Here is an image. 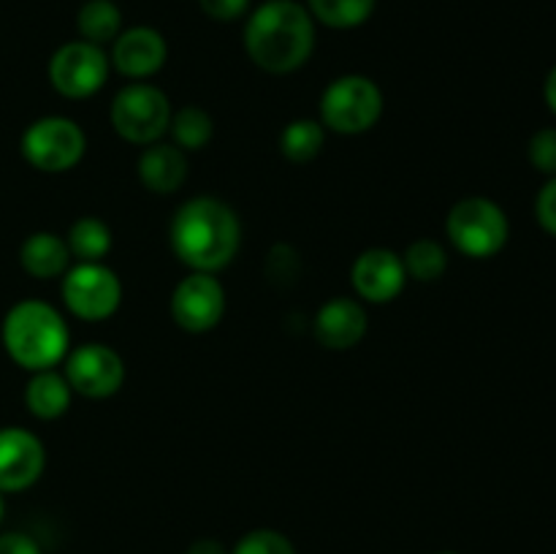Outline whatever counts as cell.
Returning <instances> with one entry per match:
<instances>
[{"mask_svg":"<svg viewBox=\"0 0 556 554\" xmlns=\"http://www.w3.org/2000/svg\"><path fill=\"white\" fill-rule=\"evenodd\" d=\"M168 244L190 272L217 275L242 248V223L233 206L215 196L188 199L168 223Z\"/></svg>","mask_w":556,"mask_h":554,"instance_id":"obj_1","label":"cell"},{"mask_svg":"<svg viewBox=\"0 0 556 554\" xmlns=\"http://www.w3.org/2000/svg\"><path fill=\"white\" fill-rule=\"evenodd\" d=\"M244 49L266 74H293L313 58V14L296 0H266L248 16Z\"/></svg>","mask_w":556,"mask_h":554,"instance_id":"obj_2","label":"cell"},{"mask_svg":"<svg viewBox=\"0 0 556 554\" xmlns=\"http://www.w3.org/2000/svg\"><path fill=\"white\" fill-rule=\"evenodd\" d=\"M3 348L22 369H52L71 351V329L63 313L43 299H22L5 313Z\"/></svg>","mask_w":556,"mask_h":554,"instance_id":"obj_3","label":"cell"},{"mask_svg":"<svg viewBox=\"0 0 556 554\" xmlns=\"http://www.w3.org/2000/svg\"><path fill=\"white\" fill-rule=\"evenodd\" d=\"M445 237L467 259H492L508 244L510 223L503 206L483 196L456 201L445 217Z\"/></svg>","mask_w":556,"mask_h":554,"instance_id":"obj_4","label":"cell"},{"mask_svg":"<svg viewBox=\"0 0 556 554\" xmlns=\"http://www.w3.org/2000/svg\"><path fill=\"white\" fill-rule=\"evenodd\" d=\"M383 90L364 74H345L329 81L320 96L318 112L326 130L342 136L367 134L383 117Z\"/></svg>","mask_w":556,"mask_h":554,"instance_id":"obj_5","label":"cell"},{"mask_svg":"<svg viewBox=\"0 0 556 554\" xmlns=\"http://www.w3.org/2000/svg\"><path fill=\"white\" fill-rule=\"evenodd\" d=\"M172 114L174 109L168 96L150 81L125 85L109 106V119L119 139L139 147L163 141L172 125Z\"/></svg>","mask_w":556,"mask_h":554,"instance_id":"obj_6","label":"cell"},{"mask_svg":"<svg viewBox=\"0 0 556 554\" xmlns=\"http://www.w3.org/2000/svg\"><path fill=\"white\" fill-rule=\"evenodd\" d=\"M20 150L36 172L63 174L85 158L87 136L76 119L47 114L27 125L20 139Z\"/></svg>","mask_w":556,"mask_h":554,"instance_id":"obj_7","label":"cell"},{"mask_svg":"<svg viewBox=\"0 0 556 554\" xmlns=\"http://www.w3.org/2000/svg\"><path fill=\"white\" fill-rule=\"evenodd\" d=\"M60 280H63L60 293H63L65 310L87 324L112 318L123 304V282H119L117 272L103 261L68 266Z\"/></svg>","mask_w":556,"mask_h":554,"instance_id":"obj_8","label":"cell"},{"mask_svg":"<svg viewBox=\"0 0 556 554\" xmlns=\"http://www.w3.org/2000/svg\"><path fill=\"white\" fill-rule=\"evenodd\" d=\"M109 54L103 47L87 43L81 38L63 43L49 60V81L54 90L71 101L90 98L106 85L109 79Z\"/></svg>","mask_w":556,"mask_h":554,"instance_id":"obj_9","label":"cell"},{"mask_svg":"<svg viewBox=\"0 0 556 554\" xmlns=\"http://www.w3.org/2000/svg\"><path fill=\"white\" fill-rule=\"evenodd\" d=\"M168 313L179 329L190 335L212 331L226 315V288L210 272H188V277L174 286L168 299Z\"/></svg>","mask_w":556,"mask_h":554,"instance_id":"obj_10","label":"cell"},{"mask_svg":"<svg viewBox=\"0 0 556 554\" xmlns=\"http://www.w3.org/2000/svg\"><path fill=\"white\" fill-rule=\"evenodd\" d=\"M63 375L74 394L87 396V400H106L123 389L125 362L112 345L85 342L79 348H71L68 356L63 358Z\"/></svg>","mask_w":556,"mask_h":554,"instance_id":"obj_11","label":"cell"},{"mask_svg":"<svg viewBox=\"0 0 556 554\" xmlns=\"http://www.w3.org/2000/svg\"><path fill=\"white\" fill-rule=\"evenodd\" d=\"M47 451L41 438L25 427H0V492H25L41 478Z\"/></svg>","mask_w":556,"mask_h":554,"instance_id":"obj_12","label":"cell"},{"mask_svg":"<svg viewBox=\"0 0 556 554\" xmlns=\"http://www.w3.org/2000/svg\"><path fill=\"white\" fill-rule=\"evenodd\" d=\"M351 282L356 299L367 304L394 302L407 286L402 255L391 248H369L356 255L351 266Z\"/></svg>","mask_w":556,"mask_h":554,"instance_id":"obj_13","label":"cell"},{"mask_svg":"<svg viewBox=\"0 0 556 554\" xmlns=\"http://www.w3.org/2000/svg\"><path fill=\"white\" fill-rule=\"evenodd\" d=\"M168 43L161 30L150 25H136L119 33L112 41L109 63L117 74L128 76L130 81H147L166 65Z\"/></svg>","mask_w":556,"mask_h":554,"instance_id":"obj_14","label":"cell"},{"mask_svg":"<svg viewBox=\"0 0 556 554\" xmlns=\"http://www.w3.org/2000/svg\"><path fill=\"white\" fill-rule=\"evenodd\" d=\"M367 307L362 299L331 297L318 307L313 318V335L329 351H348L356 348L367 335Z\"/></svg>","mask_w":556,"mask_h":554,"instance_id":"obj_15","label":"cell"},{"mask_svg":"<svg viewBox=\"0 0 556 554\" xmlns=\"http://www.w3.org/2000/svg\"><path fill=\"white\" fill-rule=\"evenodd\" d=\"M188 152L179 150L172 141H155L141 150L136 174L147 190L157 196H172L188 179Z\"/></svg>","mask_w":556,"mask_h":554,"instance_id":"obj_16","label":"cell"},{"mask_svg":"<svg viewBox=\"0 0 556 554\" xmlns=\"http://www.w3.org/2000/svg\"><path fill=\"white\" fill-rule=\"evenodd\" d=\"M71 250L65 244V237H58L54 231H36L22 242L20 264L36 280H54L63 277L71 266Z\"/></svg>","mask_w":556,"mask_h":554,"instance_id":"obj_17","label":"cell"},{"mask_svg":"<svg viewBox=\"0 0 556 554\" xmlns=\"http://www.w3.org/2000/svg\"><path fill=\"white\" fill-rule=\"evenodd\" d=\"M74 402V389L65 380L63 369H38L25 386V405L41 421H54V418L65 416Z\"/></svg>","mask_w":556,"mask_h":554,"instance_id":"obj_18","label":"cell"},{"mask_svg":"<svg viewBox=\"0 0 556 554\" xmlns=\"http://www.w3.org/2000/svg\"><path fill=\"white\" fill-rule=\"evenodd\" d=\"M65 244L71 250V259H76V264H87V261H103L112 253L114 234L109 228L106 221L101 217L85 215L79 221L71 223L68 234H65Z\"/></svg>","mask_w":556,"mask_h":554,"instance_id":"obj_19","label":"cell"},{"mask_svg":"<svg viewBox=\"0 0 556 554\" xmlns=\"http://www.w3.org/2000/svg\"><path fill=\"white\" fill-rule=\"evenodd\" d=\"M79 38L96 47H106L123 33V11L114 0H87L76 14Z\"/></svg>","mask_w":556,"mask_h":554,"instance_id":"obj_20","label":"cell"},{"mask_svg":"<svg viewBox=\"0 0 556 554\" xmlns=\"http://www.w3.org/2000/svg\"><path fill=\"white\" fill-rule=\"evenodd\" d=\"M326 128L320 119L296 117L280 130V152L291 163H309L324 152Z\"/></svg>","mask_w":556,"mask_h":554,"instance_id":"obj_21","label":"cell"},{"mask_svg":"<svg viewBox=\"0 0 556 554\" xmlns=\"http://www.w3.org/2000/svg\"><path fill=\"white\" fill-rule=\"evenodd\" d=\"M168 136H172V144H177L182 152H199L215 136V119L206 109L188 103L172 114Z\"/></svg>","mask_w":556,"mask_h":554,"instance_id":"obj_22","label":"cell"},{"mask_svg":"<svg viewBox=\"0 0 556 554\" xmlns=\"http://www.w3.org/2000/svg\"><path fill=\"white\" fill-rule=\"evenodd\" d=\"M402 264L410 280L416 282H438L448 269V250L438 239L421 237L407 244L402 253Z\"/></svg>","mask_w":556,"mask_h":554,"instance_id":"obj_23","label":"cell"},{"mask_svg":"<svg viewBox=\"0 0 556 554\" xmlns=\"http://www.w3.org/2000/svg\"><path fill=\"white\" fill-rule=\"evenodd\" d=\"M378 0H307L315 22L331 30H353L372 16Z\"/></svg>","mask_w":556,"mask_h":554,"instance_id":"obj_24","label":"cell"},{"mask_svg":"<svg viewBox=\"0 0 556 554\" xmlns=\"http://www.w3.org/2000/svg\"><path fill=\"white\" fill-rule=\"evenodd\" d=\"M231 554H296L291 538L271 527H258V530L244 532L231 549Z\"/></svg>","mask_w":556,"mask_h":554,"instance_id":"obj_25","label":"cell"},{"mask_svg":"<svg viewBox=\"0 0 556 554\" xmlns=\"http://www.w3.org/2000/svg\"><path fill=\"white\" fill-rule=\"evenodd\" d=\"M527 158L546 177H556V128H541L527 144Z\"/></svg>","mask_w":556,"mask_h":554,"instance_id":"obj_26","label":"cell"},{"mask_svg":"<svg viewBox=\"0 0 556 554\" xmlns=\"http://www.w3.org/2000/svg\"><path fill=\"white\" fill-rule=\"evenodd\" d=\"M535 217L546 234L556 237V177H548L535 199Z\"/></svg>","mask_w":556,"mask_h":554,"instance_id":"obj_27","label":"cell"},{"mask_svg":"<svg viewBox=\"0 0 556 554\" xmlns=\"http://www.w3.org/2000/svg\"><path fill=\"white\" fill-rule=\"evenodd\" d=\"M201 11L215 22H233L248 14L250 0H199Z\"/></svg>","mask_w":556,"mask_h":554,"instance_id":"obj_28","label":"cell"},{"mask_svg":"<svg viewBox=\"0 0 556 554\" xmlns=\"http://www.w3.org/2000/svg\"><path fill=\"white\" fill-rule=\"evenodd\" d=\"M0 554H41V546L27 532H3Z\"/></svg>","mask_w":556,"mask_h":554,"instance_id":"obj_29","label":"cell"},{"mask_svg":"<svg viewBox=\"0 0 556 554\" xmlns=\"http://www.w3.org/2000/svg\"><path fill=\"white\" fill-rule=\"evenodd\" d=\"M185 554H231V552H228L220 541H215V538H199V541L190 543Z\"/></svg>","mask_w":556,"mask_h":554,"instance_id":"obj_30","label":"cell"},{"mask_svg":"<svg viewBox=\"0 0 556 554\" xmlns=\"http://www.w3.org/2000/svg\"><path fill=\"white\" fill-rule=\"evenodd\" d=\"M543 98H546L548 109L556 114V65L552 71H548L546 76V85H543Z\"/></svg>","mask_w":556,"mask_h":554,"instance_id":"obj_31","label":"cell"},{"mask_svg":"<svg viewBox=\"0 0 556 554\" xmlns=\"http://www.w3.org/2000/svg\"><path fill=\"white\" fill-rule=\"evenodd\" d=\"M5 516V500H3V492H0V521H3Z\"/></svg>","mask_w":556,"mask_h":554,"instance_id":"obj_32","label":"cell"},{"mask_svg":"<svg viewBox=\"0 0 556 554\" xmlns=\"http://www.w3.org/2000/svg\"><path fill=\"white\" fill-rule=\"evenodd\" d=\"M440 554H459V552H440Z\"/></svg>","mask_w":556,"mask_h":554,"instance_id":"obj_33","label":"cell"}]
</instances>
